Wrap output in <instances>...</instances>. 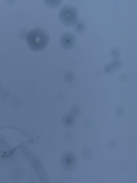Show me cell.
<instances>
[{
	"label": "cell",
	"mask_w": 137,
	"mask_h": 183,
	"mask_svg": "<svg viewBox=\"0 0 137 183\" xmlns=\"http://www.w3.org/2000/svg\"><path fill=\"white\" fill-rule=\"evenodd\" d=\"M116 142L114 140L111 139L109 140L107 143V146L110 149H114L116 146Z\"/></svg>",
	"instance_id": "cell-11"
},
{
	"label": "cell",
	"mask_w": 137,
	"mask_h": 183,
	"mask_svg": "<svg viewBox=\"0 0 137 183\" xmlns=\"http://www.w3.org/2000/svg\"><path fill=\"white\" fill-rule=\"evenodd\" d=\"M59 17L60 20L63 25L68 27L72 26L79 20L78 11L73 5L66 4L61 8Z\"/></svg>",
	"instance_id": "cell-2"
},
{
	"label": "cell",
	"mask_w": 137,
	"mask_h": 183,
	"mask_svg": "<svg viewBox=\"0 0 137 183\" xmlns=\"http://www.w3.org/2000/svg\"><path fill=\"white\" fill-rule=\"evenodd\" d=\"M26 39L28 45L31 50L39 52L46 48L49 43V37L44 29L37 27L28 32Z\"/></svg>",
	"instance_id": "cell-1"
},
{
	"label": "cell",
	"mask_w": 137,
	"mask_h": 183,
	"mask_svg": "<svg viewBox=\"0 0 137 183\" xmlns=\"http://www.w3.org/2000/svg\"><path fill=\"white\" fill-rule=\"evenodd\" d=\"M60 163L64 170L71 171L74 170L77 166V158L74 152L68 151L65 152L61 156Z\"/></svg>",
	"instance_id": "cell-3"
},
{
	"label": "cell",
	"mask_w": 137,
	"mask_h": 183,
	"mask_svg": "<svg viewBox=\"0 0 137 183\" xmlns=\"http://www.w3.org/2000/svg\"><path fill=\"white\" fill-rule=\"evenodd\" d=\"M77 39L76 35L71 32L64 33L60 37L59 43L62 48L66 50L74 48L77 44Z\"/></svg>",
	"instance_id": "cell-4"
},
{
	"label": "cell",
	"mask_w": 137,
	"mask_h": 183,
	"mask_svg": "<svg viewBox=\"0 0 137 183\" xmlns=\"http://www.w3.org/2000/svg\"><path fill=\"white\" fill-rule=\"evenodd\" d=\"M79 112V108L75 106L72 107L71 109V113H70L76 117V116L78 115Z\"/></svg>",
	"instance_id": "cell-13"
},
{
	"label": "cell",
	"mask_w": 137,
	"mask_h": 183,
	"mask_svg": "<svg viewBox=\"0 0 137 183\" xmlns=\"http://www.w3.org/2000/svg\"><path fill=\"white\" fill-rule=\"evenodd\" d=\"M82 154L83 158L87 160H90L93 155V152L91 149L87 147L83 149Z\"/></svg>",
	"instance_id": "cell-7"
},
{
	"label": "cell",
	"mask_w": 137,
	"mask_h": 183,
	"mask_svg": "<svg viewBox=\"0 0 137 183\" xmlns=\"http://www.w3.org/2000/svg\"><path fill=\"white\" fill-rule=\"evenodd\" d=\"M75 117L71 113L64 116L63 124L66 128L70 129L74 127L76 123Z\"/></svg>",
	"instance_id": "cell-6"
},
{
	"label": "cell",
	"mask_w": 137,
	"mask_h": 183,
	"mask_svg": "<svg viewBox=\"0 0 137 183\" xmlns=\"http://www.w3.org/2000/svg\"><path fill=\"white\" fill-rule=\"evenodd\" d=\"M85 124L87 128H91L93 126V122L91 119H88L85 121Z\"/></svg>",
	"instance_id": "cell-14"
},
{
	"label": "cell",
	"mask_w": 137,
	"mask_h": 183,
	"mask_svg": "<svg viewBox=\"0 0 137 183\" xmlns=\"http://www.w3.org/2000/svg\"><path fill=\"white\" fill-rule=\"evenodd\" d=\"M111 54L114 59H116L119 56L121 52L119 49L117 47L113 48L111 51Z\"/></svg>",
	"instance_id": "cell-10"
},
{
	"label": "cell",
	"mask_w": 137,
	"mask_h": 183,
	"mask_svg": "<svg viewBox=\"0 0 137 183\" xmlns=\"http://www.w3.org/2000/svg\"><path fill=\"white\" fill-rule=\"evenodd\" d=\"M116 113L118 116H122L124 115L125 113V110L123 107L119 106L117 108Z\"/></svg>",
	"instance_id": "cell-12"
},
{
	"label": "cell",
	"mask_w": 137,
	"mask_h": 183,
	"mask_svg": "<svg viewBox=\"0 0 137 183\" xmlns=\"http://www.w3.org/2000/svg\"><path fill=\"white\" fill-rule=\"evenodd\" d=\"M118 167L119 169L121 171H126L128 168V162L125 160H121L119 163Z\"/></svg>",
	"instance_id": "cell-9"
},
{
	"label": "cell",
	"mask_w": 137,
	"mask_h": 183,
	"mask_svg": "<svg viewBox=\"0 0 137 183\" xmlns=\"http://www.w3.org/2000/svg\"><path fill=\"white\" fill-rule=\"evenodd\" d=\"M44 2L47 6L51 8H56L58 7L61 4L62 1L61 0L44 1Z\"/></svg>",
	"instance_id": "cell-8"
},
{
	"label": "cell",
	"mask_w": 137,
	"mask_h": 183,
	"mask_svg": "<svg viewBox=\"0 0 137 183\" xmlns=\"http://www.w3.org/2000/svg\"><path fill=\"white\" fill-rule=\"evenodd\" d=\"M87 28V25L86 22L83 20L81 19L78 20L74 25L73 29L76 33L80 34L84 33Z\"/></svg>",
	"instance_id": "cell-5"
}]
</instances>
